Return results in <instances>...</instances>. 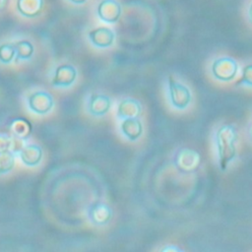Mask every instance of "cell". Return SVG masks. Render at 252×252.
Here are the masks:
<instances>
[{
	"label": "cell",
	"instance_id": "cell-22",
	"mask_svg": "<svg viewBox=\"0 0 252 252\" xmlns=\"http://www.w3.org/2000/svg\"><path fill=\"white\" fill-rule=\"evenodd\" d=\"M247 16H248V20L249 22L252 24V1L248 7V10H247Z\"/></svg>",
	"mask_w": 252,
	"mask_h": 252
},
{
	"label": "cell",
	"instance_id": "cell-2",
	"mask_svg": "<svg viewBox=\"0 0 252 252\" xmlns=\"http://www.w3.org/2000/svg\"><path fill=\"white\" fill-rule=\"evenodd\" d=\"M166 89L168 101L173 108L183 110L189 106L192 101V94L186 85L172 76H168Z\"/></svg>",
	"mask_w": 252,
	"mask_h": 252
},
{
	"label": "cell",
	"instance_id": "cell-10",
	"mask_svg": "<svg viewBox=\"0 0 252 252\" xmlns=\"http://www.w3.org/2000/svg\"><path fill=\"white\" fill-rule=\"evenodd\" d=\"M115 32L107 27H97L91 30L88 33L90 43L95 48H109L115 41Z\"/></svg>",
	"mask_w": 252,
	"mask_h": 252
},
{
	"label": "cell",
	"instance_id": "cell-13",
	"mask_svg": "<svg viewBox=\"0 0 252 252\" xmlns=\"http://www.w3.org/2000/svg\"><path fill=\"white\" fill-rule=\"evenodd\" d=\"M119 129L121 134L131 142L137 141L143 134V124L139 117L120 120Z\"/></svg>",
	"mask_w": 252,
	"mask_h": 252
},
{
	"label": "cell",
	"instance_id": "cell-7",
	"mask_svg": "<svg viewBox=\"0 0 252 252\" xmlns=\"http://www.w3.org/2000/svg\"><path fill=\"white\" fill-rule=\"evenodd\" d=\"M112 105L110 96L101 93L91 94L86 101V109L89 114L94 117H101L108 113Z\"/></svg>",
	"mask_w": 252,
	"mask_h": 252
},
{
	"label": "cell",
	"instance_id": "cell-1",
	"mask_svg": "<svg viewBox=\"0 0 252 252\" xmlns=\"http://www.w3.org/2000/svg\"><path fill=\"white\" fill-rule=\"evenodd\" d=\"M237 138L236 128L231 124L220 126L215 134L218 163L221 170H225L236 157Z\"/></svg>",
	"mask_w": 252,
	"mask_h": 252
},
{
	"label": "cell",
	"instance_id": "cell-8",
	"mask_svg": "<svg viewBox=\"0 0 252 252\" xmlns=\"http://www.w3.org/2000/svg\"><path fill=\"white\" fill-rule=\"evenodd\" d=\"M122 15V6L117 0H100L96 6V16L106 24H115Z\"/></svg>",
	"mask_w": 252,
	"mask_h": 252
},
{
	"label": "cell",
	"instance_id": "cell-11",
	"mask_svg": "<svg viewBox=\"0 0 252 252\" xmlns=\"http://www.w3.org/2000/svg\"><path fill=\"white\" fill-rule=\"evenodd\" d=\"M22 162L29 167L37 166L43 158L42 148L35 143H27L18 154Z\"/></svg>",
	"mask_w": 252,
	"mask_h": 252
},
{
	"label": "cell",
	"instance_id": "cell-16",
	"mask_svg": "<svg viewBox=\"0 0 252 252\" xmlns=\"http://www.w3.org/2000/svg\"><path fill=\"white\" fill-rule=\"evenodd\" d=\"M16 48V61L30 60L34 54V46L29 39H20L14 42Z\"/></svg>",
	"mask_w": 252,
	"mask_h": 252
},
{
	"label": "cell",
	"instance_id": "cell-20",
	"mask_svg": "<svg viewBox=\"0 0 252 252\" xmlns=\"http://www.w3.org/2000/svg\"><path fill=\"white\" fill-rule=\"evenodd\" d=\"M11 136L6 133H0V152L3 150L10 149Z\"/></svg>",
	"mask_w": 252,
	"mask_h": 252
},
{
	"label": "cell",
	"instance_id": "cell-9",
	"mask_svg": "<svg viewBox=\"0 0 252 252\" xmlns=\"http://www.w3.org/2000/svg\"><path fill=\"white\" fill-rule=\"evenodd\" d=\"M112 209L109 205L103 202H95L89 206L87 217L91 223L96 226H103L109 223L112 219Z\"/></svg>",
	"mask_w": 252,
	"mask_h": 252
},
{
	"label": "cell",
	"instance_id": "cell-4",
	"mask_svg": "<svg viewBox=\"0 0 252 252\" xmlns=\"http://www.w3.org/2000/svg\"><path fill=\"white\" fill-rule=\"evenodd\" d=\"M239 70L238 63L230 56H220L215 59L211 65L212 76L220 82L232 81Z\"/></svg>",
	"mask_w": 252,
	"mask_h": 252
},
{
	"label": "cell",
	"instance_id": "cell-19",
	"mask_svg": "<svg viewBox=\"0 0 252 252\" xmlns=\"http://www.w3.org/2000/svg\"><path fill=\"white\" fill-rule=\"evenodd\" d=\"M237 85L252 88V63L247 64L243 67L241 71L240 79L237 82Z\"/></svg>",
	"mask_w": 252,
	"mask_h": 252
},
{
	"label": "cell",
	"instance_id": "cell-6",
	"mask_svg": "<svg viewBox=\"0 0 252 252\" xmlns=\"http://www.w3.org/2000/svg\"><path fill=\"white\" fill-rule=\"evenodd\" d=\"M78 77L76 67L70 63L58 65L52 75L51 85L57 89H68L74 85Z\"/></svg>",
	"mask_w": 252,
	"mask_h": 252
},
{
	"label": "cell",
	"instance_id": "cell-24",
	"mask_svg": "<svg viewBox=\"0 0 252 252\" xmlns=\"http://www.w3.org/2000/svg\"><path fill=\"white\" fill-rule=\"evenodd\" d=\"M6 3H7V0H0V11L4 8Z\"/></svg>",
	"mask_w": 252,
	"mask_h": 252
},
{
	"label": "cell",
	"instance_id": "cell-18",
	"mask_svg": "<svg viewBox=\"0 0 252 252\" xmlns=\"http://www.w3.org/2000/svg\"><path fill=\"white\" fill-rule=\"evenodd\" d=\"M16 61V48L14 42L0 44V63L7 65Z\"/></svg>",
	"mask_w": 252,
	"mask_h": 252
},
{
	"label": "cell",
	"instance_id": "cell-5",
	"mask_svg": "<svg viewBox=\"0 0 252 252\" xmlns=\"http://www.w3.org/2000/svg\"><path fill=\"white\" fill-rule=\"evenodd\" d=\"M30 111L37 115H46L55 105L54 98L50 93L44 90H36L28 94L26 99Z\"/></svg>",
	"mask_w": 252,
	"mask_h": 252
},
{
	"label": "cell",
	"instance_id": "cell-12",
	"mask_svg": "<svg viewBox=\"0 0 252 252\" xmlns=\"http://www.w3.org/2000/svg\"><path fill=\"white\" fill-rule=\"evenodd\" d=\"M141 113H142V104L136 98L126 97L121 99L117 104L116 116L119 120L140 117Z\"/></svg>",
	"mask_w": 252,
	"mask_h": 252
},
{
	"label": "cell",
	"instance_id": "cell-17",
	"mask_svg": "<svg viewBox=\"0 0 252 252\" xmlns=\"http://www.w3.org/2000/svg\"><path fill=\"white\" fill-rule=\"evenodd\" d=\"M16 157L17 155L10 149L0 152V175L8 174L14 169Z\"/></svg>",
	"mask_w": 252,
	"mask_h": 252
},
{
	"label": "cell",
	"instance_id": "cell-15",
	"mask_svg": "<svg viewBox=\"0 0 252 252\" xmlns=\"http://www.w3.org/2000/svg\"><path fill=\"white\" fill-rule=\"evenodd\" d=\"M10 135L23 140H28L32 131V125L29 120L22 117L14 118L9 124Z\"/></svg>",
	"mask_w": 252,
	"mask_h": 252
},
{
	"label": "cell",
	"instance_id": "cell-14",
	"mask_svg": "<svg viewBox=\"0 0 252 252\" xmlns=\"http://www.w3.org/2000/svg\"><path fill=\"white\" fill-rule=\"evenodd\" d=\"M44 0H17L16 10L24 18L33 19L41 14Z\"/></svg>",
	"mask_w": 252,
	"mask_h": 252
},
{
	"label": "cell",
	"instance_id": "cell-25",
	"mask_svg": "<svg viewBox=\"0 0 252 252\" xmlns=\"http://www.w3.org/2000/svg\"><path fill=\"white\" fill-rule=\"evenodd\" d=\"M249 135H250V138H251V140H252V125H251V127H250V129H249Z\"/></svg>",
	"mask_w": 252,
	"mask_h": 252
},
{
	"label": "cell",
	"instance_id": "cell-23",
	"mask_svg": "<svg viewBox=\"0 0 252 252\" xmlns=\"http://www.w3.org/2000/svg\"><path fill=\"white\" fill-rule=\"evenodd\" d=\"M71 4H74V5H83L85 4L88 0H68Z\"/></svg>",
	"mask_w": 252,
	"mask_h": 252
},
{
	"label": "cell",
	"instance_id": "cell-3",
	"mask_svg": "<svg viewBox=\"0 0 252 252\" xmlns=\"http://www.w3.org/2000/svg\"><path fill=\"white\" fill-rule=\"evenodd\" d=\"M173 163L176 169L182 173H193L201 164V155L191 148H180L173 156Z\"/></svg>",
	"mask_w": 252,
	"mask_h": 252
},
{
	"label": "cell",
	"instance_id": "cell-21",
	"mask_svg": "<svg viewBox=\"0 0 252 252\" xmlns=\"http://www.w3.org/2000/svg\"><path fill=\"white\" fill-rule=\"evenodd\" d=\"M162 251H174V252H177V251H181L180 248H178L177 246L175 245H170V246H165L161 249Z\"/></svg>",
	"mask_w": 252,
	"mask_h": 252
}]
</instances>
